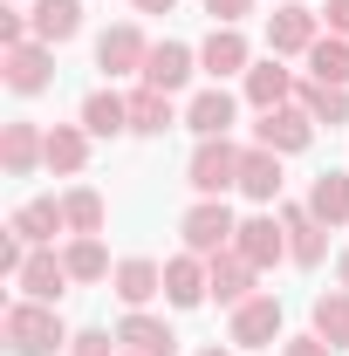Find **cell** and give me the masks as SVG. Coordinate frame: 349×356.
<instances>
[{
	"label": "cell",
	"mask_w": 349,
	"mask_h": 356,
	"mask_svg": "<svg viewBox=\"0 0 349 356\" xmlns=\"http://www.w3.org/2000/svg\"><path fill=\"white\" fill-rule=\"evenodd\" d=\"M7 350L14 356H55L69 336H62V315L48 309V302H21V309H7Z\"/></svg>",
	"instance_id": "6da1fadb"
},
{
	"label": "cell",
	"mask_w": 349,
	"mask_h": 356,
	"mask_svg": "<svg viewBox=\"0 0 349 356\" xmlns=\"http://www.w3.org/2000/svg\"><path fill=\"white\" fill-rule=\"evenodd\" d=\"M240 158H247V151H233L226 137H206V144L192 151V172H185V185H192V192H206V199H219L226 185H240Z\"/></svg>",
	"instance_id": "7a4b0ae2"
},
{
	"label": "cell",
	"mask_w": 349,
	"mask_h": 356,
	"mask_svg": "<svg viewBox=\"0 0 349 356\" xmlns=\"http://www.w3.org/2000/svg\"><path fill=\"white\" fill-rule=\"evenodd\" d=\"M178 233H185V247H192V254H206V261H213V254H226V247H233L240 220H233L219 199H199V206L185 213V226H178Z\"/></svg>",
	"instance_id": "3957f363"
},
{
	"label": "cell",
	"mask_w": 349,
	"mask_h": 356,
	"mask_svg": "<svg viewBox=\"0 0 349 356\" xmlns=\"http://www.w3.org/2000/svg\"><path fill=\"white\" fill-rule=\"evenodd\" d=\"M274 336H281V302L274 295H254V302L233 309V343L240 350H274Z\"/></svg>",
	"instance_id": "277c9868"
},
{
	"label": "cell",
	"mask_w": 349,
	"mask_h": 356,
	"mask_svg": "<svg viewBox=\"0 0 349 356\" xmlns=\"http://www.w3.org/2000/svg\"><path fill=\"white\" fill-rule=\"evenodd\" d=\"M308 137H315V117H308L302 103L288 110H261V151H308Z\"/></svg>",
	"instance_id": "5b68a950"
},
{
	"label": "cell",
	"mask_w": 349,
	"mask_h": 356,
	"mask_svg": "<svg viewBox=\"0 0 349 356\" xmlns=\"http://www.w3.org/2000/svg\"><path fill=\"white\" fill-rule=\"evenodd\" d=\"M206 274H213V295H219V302H233V309H240V302H254V274H261V267L247 261L240 247L213 254V261H206Z\"/></svg>",
	"instance_id": "8992f818"
},
{
	"label": "cell",
	"mask_w": 349,
	"mask_h": 356,
	"mask_svg": "<svg viewBox=\"0 0 349 356\" xmlns=\"http://www.w3.org/2000/svg\"><path fill=\"white\" fill-rule=\"evenodd\" d=\"M48 69H55V55H48L42 42H21V48L0 55V76H7V89H21V96L48 89Z\"/></svg>",
	"instance_id": "52a82bcc"
},
{
	"label": "cell",
	"mask_w": 349,
	"mask_h": 356,
	"mask_svg": "<svg viewBox=\"0 0 349 356\" xmlns=\"http://www.w3.org/2000/svg\"><path fill=\"white\" fill-rule=\"evenodd\" d=\"M14 281L28 288V302H48V309H55V302H62V288H69L76 274H69V261H62V254H28V267H21Z\"/></svg>",
	"instance_id": "ba28073f"
},
{
	"label": "cell",
	"mask_w": 349,
	"mask_h": 356,
	"mask_svg": "<svg viewBox=\"0 0 349 356\" xmlns=\"http://www.w3.org/2000/svg\"><path fill=\"white\" fill-rule=\"evenodd\" d=\"M0 165L14 178H28L35 165H48V137L35 131V124H7V131H0Z\"/></svg>",
	"instance_id": "9c48e42d"
},
{
	"label": "cell",
	"mask_w": 349,
	"mask_h": 356,
	"mask_svg": "<svg viewBox=\"0 0 349 356\" xmlns=\"http://www.w3.org/2000/svg\"><path fill=\"white\" fill-rule=\"evenodd\" d=\"M281 226H288V254L302 267H315L322 254H329V233H322V220L308 213V206H281Z\"/></svg>",
	"instance_id": "30bf717a"
},
{
	"label": "cell",
	"mask_w": 349,
	"mask_h": 356,
	"mask_svg": "<svg viewBox=\"0 0 349 356\" xmlns=\"http://www.w3.org/2000/svg\"><path fill=\"white\" fill-rule=\"evenodd\" d=\"M165 295H172L178 309H199V302L213 295V274L199 267V254H178V261H165Z\"/></svg>",
	"instance_id": "8fae6325"
},
{
	"label": "cell",
	"mask_w": 349,
	"mask_h": 356,
	"mask_svg": "<svg viewBox=\"0 0 349 356\" xmlns=\"http://www.w3.org/2000/svg\"><path fill=\"white\" fill-rule=\"evenodd\" d=\"M144 62H151V48H144L137 28H110V35L96 42V69H110V76H131V69H144Z\"/></svg>",
	"instance_id": "7c38bea8"
},
{
	"label": "cell",
	"mask_w": 349,
	"mask_h": 356,
	"mask_svg": "<svg viewBox=\"0 0 349 356\" xmlns=\"http://www.w3.org/2000/svg\"><path fill=\"white\" fill-rule=\"evenodd\" d=\"M144 83L165 89V96L185 89V83H192V48H185V42H158V48H151V62H144Z\"/></svg>",
	"instance_id": "4fadbf2b"
},
{
	"label": "cell",
	"mask_w": 349,
	"mask_h": 356,
	"mask_svg": "<svg viewBox=\"0 0 349 356\" xmlns=\"http://www.w3.org/2000/svg\"><path fill=\"white\" fill-rule=\"evenodd\" d=\"M322 35H315V14L308 7H281L274 21H267V48L274 55H295V48H315Z\"/></svg>",
	"instance_id": "5bb4252c"
},
{
	"label": "cell",
	"mask_w": 349,
	"mask_h": 356,
	"mask_svg": "<svg viewBox=\"0 0 349 356\" xmlns=\"http://www.w3.org/2000/svg\"><path fill=\"white\" fill-rule=\"evenodd\" d=\"M281 233H288V226H274V220L261 213V220H240L233 247H240V254H247L254 267H267V261H281V254H288V240H281Z\"/></svg>",
	"instance_id": "9a60e30c"
},
{
	"label": "cell",
	"mask_w": 349,
	"mask_h": 356,
	"mask_svg": "<svg viewBox=\"0 0 349 356\" xmlns=\"http://www.w3.org/2000/svg\"><path fill=\"white\" fill-rule=\"evenodd\" d=\"M117 343H131V356H178V336L165 322H151V315H131L117 329Z\"/></svg>",
	"instance_id": "2e32d148"
},
{
	"label": "cell",
	"mask_w": 349,
	"mask_h": 356,
	"mask_svg": "<svg viewBox=\"0 0 349 356\" xmlns=\"http://www.w3.org/2000/svg\"><path fill=\"white\" fill-rule=\"evenodd\" d=\"M28 21H35V35L55 48V42H69V35L83 28V7H76V0H35V14H28Z\"/></svg>",
	"instance_id": "e0dca14e"
},
{
	"label": "cell",
	"mask_w": 349,
	"mask_h": 356,
	"mask_svg": "<svg viewBox=\"0 0 349 356\" xmlns=\"http://www.w3.org/2000/svg\"><path fill=\"white\" fill-rule=\"evenodd\" d=\"M185 124H192L199 137H226V131H233V96H226V89H206V96H192Z\"/></svg>",
	"instance_id": "ac0fdd59"
},
{
	"label": "cell",
	"mask_w": 349,
	"mask_h": 356,
	"mask_svg": "<svg viewBox=\"0 0 349 356\" xmlns=\"http://www.w3.org/2000/svg\"><path fill=\"white\" fill-rule=\"evenodd\" d=\"M117 295H124L131 309H144L151 295H165V267L158 261H124L117 267Z\"/></svg>",
	"instance_id": "d6986e66"
},
{
	"label": "cell",
	"mask_w": 349,
	"mask_h": 356,
	"mask_svg": "<svg viewBox=\"0 0 349 356\" xmlns=\"http://www.w3.org/2000/svg\"><path fill=\"white\" fill-rule=\"evenodd\" d=\"M288 96H295V76H288V69H274V62L247 69V103H254V110H281Z\"/></svg>",
	"instance_id": "ffe728a7"
},
{
	"label": "cell",
	"mask_w": 349,
	"mask_h": 356,
	"mask_svg": "<svg viewBox=\"0 0 349 356\" xmlns=\"http://www.w3.org/2000/svg\"><path fill=\"white\" fill-rule=\"evenodd\" d=\"M240 192H247V199H281V165H274V151H247V158H240Z\"/></svg>",
	"instance_id": "44dd1931"
},
{
	"label": "cell",
	"mask_w": 349,
	"mask_h": 356,
	"mask_svg": "<svg viewBox=\"0 0 349 356\" xmlns=\"http://www.w3.org/2000/svg\"><path fill=\"white\" fill-rule=\"evenodd\" d=\"M62 226H69V213H62L55 199H28V206L14 213V233H21V240H35V247H42V240H55Z\"/></svg>",
	"instance_id": "7402d4cb"
},
{
	"label": "cell",
	"mask_w": 349,
	"mask_h": 356,
	"mask_svg": "<svg viewBox=\"0 0 349 356\" xmlns=\"http://www.w3.org/2000/svg\"><path fill=\"white\" fill-rule=\"evenodd\" d=\"M83 131H96V137L131 131V103H124V96H110V89H96V96L83 103Z\"/></svg>",
	"instance_id": "603a6c76"
},
{
	"label": "cell",
	"mask_w": 349,
	"mask_h": 356,
	"mask_svg": "<svg viewBox=\"0 0 349 356\" xmlns=\"http://www.w3.org/2000/svg\"><path fill=\"white\" fill-rule=\"evenodd\" d=\"M131 131L137 137H158V131H172V96H165V89H137L131 96Z\"/></svg>",
	"instance_id": "cb8c5ba5"
},
{
	"label": "cell",
	"mask_w": 349,
	"mask_h": 356,
	"mask_svg": "<svg viewBox=\"0 0 349 356\" xmlns=\"http://www.w3.org/2000/svg\"><path fill=\"white\" fill-rule=\"evenodd\" d=\"M308 213H315L322 226L349 220V178L343 172H322V178H315V192H308Z\"/></svg>",
	"instance_id": "d4e9b609"
},
{
	"label": "cell",
	"mask_w": 349,
	"mask_h": 356,
	"mask_svg": "<svg viewBox=\"0 0 349 356\" xmlns=\"http://www.w3.org/2000/svg\"><path fill=\"white\" fill-rule=\"evenodd\" d=\"M295 96H302V110L315 117V124H349V89H336V83H302Z\"/></svg>",
	"instance_id": "484cf974"
},
{
	"label": "cell",
	"mask_w": 349,
	"mask_h": 356,
	"mask_svg": "<svg viewBox=\"0 0 349 356\" xmlns=\"http://www.w3.org/2000/svg\"><path fill=\"white\" fill-rule=\"evenodd\" d=\"M308 83H349V42H315L308 48Z\"/></svg>",
	"instance_id": "4316f807"
},
{
	"label": "cell",
	"mask_w": 349,
	"mask_h": 356,
	"mask_svg": "<svg viewBox=\"0 0 349 356\" xmlns=\"http://www.w3.org/2000/svg\"><path fill=\"white\" fill-rule=\"evenodd\" d=\"M199 62H206L213 76H233V69H247V42H240L233 28H213V42L199 48Z\"/></svg>",
	"instance_id": "83f0119b"
},
{
	"label": "cell",
	"mask_w": 349,
	"mask_h": 356,
	"mask_svg": "<svg viewBox=\"0 0 349 356\" xmlns=\"http://www.w3.org/2000/svg\"><path fill=\"white\" fill-rule=\"evenodd\" d=\"M315 336H322V343H349V288L315 295Z\"/></svg>",
	"instance_id": "f1b7e54d"
},
{
	"label": "cell",
	"mask_w": 349,
	"mask_h": 356,
	"mask_svg": "<svg viewBox=\"0 0 349 356\" xmlns=\"http://www.w3.org/2000/svg\"><path fill=\"white\" fill-rule=\"evenodd\" d=\"M83 158H89L83 131H69V124L48 131V172H83Z\"/></svg>",
	"instance_id": "f546056e"
},
{
	"label": "cell",
	"mask_w": 349,
	"mask_h": 356,
	"mask_svg": "<svg viewBox=\"0 0 349 356\" xmlns=\"http://www.w3.org/2000/svg\"><path fill=\"white\" fill-rule=\"evenodd\" d=\"M62 261H69V274H76V281H103V274H110V261H103V240H96V233H76V247H69Z\"/></svg>",
	"instance_id": "4dcf8cb0"
},
{
	"label": "cell",
	"mask_w": 349,
	"mask_h": 356,
	"mask_svg": "<svg viewBox=\"0 0 349 356\" xmlns=\"http://www.w3.org/2000/svg\"><path fill=\"white\" fill-rule=\"evenodd\" d=\"M62 213H69V233H103V199L96 192H69Z\"/></svg>",
	"instance_id": "1f68e13d"
},
{
	"label": "cell",
	"mask_w": 349,
	"mask_h": 356,
	"mask_svg": "<svg viewBox=\"0 0 349 356\" xmlns=\"http://www.w3.org/2000/svg\"><path fill=\"white\" fill-rule=\"evenodd\" d=\"M69 356H117V350H110L103 329H83V336H69Z\"/></svg>",
	"instance_id": "d6a6232c"
},
{
	"label": "cell",
	"mask_w": 349,
	"mask_h": 356,
	"mask_svg": "<svg viewBox=\"0 0 349 356\" xmlns=\"http://www.w3.org/2000/svg\"><path fill=\"white\" fill-rule=\"evenodd\" d=\"M21 42H28V21L7 7V14H0V48H21Z\"/></svg>",
	"instance_id": "836d02e7"
},
{
	"label": "cell",
	"mask_w": 349,
	"mask_h": 356,
	"mask_svg": "<svg viewBox=\"0 0 349 356\" xmlns=\"http://www.w3.org/2000/svg\"><path fill=\"white\" fill-rule=\"evenodd\" d=\"M247 7H254V0H206V14H213L219 28H233V21H240Z\"/></svg>",
	"instance_id": "e575fe53"
},
{
	"label": "cell",
	"mask_w": 349,
	"mask_h": 356,
	"mask_svg": "<svg viewBox=\"0 0 349 356\" xmlns=\"http://www.w3.org/2000/svg\"><path fill=\"white\" fill-rule=\"evenodd\" d=\"M281 356H336V343H322V336H295Z\"/></svg>",
	"instance_id": "d590c367"
},
{
	"label": "cell",
	"mask_w": 349,
	"mask_h": 356,
	"mask_svg": "<svg viewBox=\"0 0 349 356\" xmlns=\"http://www.w3.org/2000/svg\"><path fill=\"white\" fill-rule=\"evenodd\" d=\"M329 28H336V35H349V0H329Z\"/></svg>",
	"instance_id": "8d00e7d4"
},
{
	"label": "cell",
	"mask_w": 349,
	"mask_h": 356,
	"mask_svg": "<svg viewBox=\"0 0 349 356\" xmlns=\"http://www.w3.org/2000/svg\"><path fill=\"white\" fill-rule=\"evenodd\" d=\"M178 0H137V14H172Z\"/></svg>",
	"instance_id": "74e56055"
},
{
	"label": "cell",
	"mask_w": 349,
	"mask_h": 356,
	"mask_svg": "<svg viewBox=\"0 0 349 356\" xmlns=\"http://www.w3.org/2000/svg\"><path fill=\"white\" fill-rule=\"evenodd\" d=\"M336 274H343V288H349V254H343V261H336Z\"/></svg>",
	"instance_id": "f35d334b"
},
{
	"label": "cell",
	"mask_w": 349,
	"mask_h": 356,
	"mask_svg": "<svg viewBox=\"0 0 349 356\" xmlns=\"http://www.w3.org/2000/svg\"><path fill=\"white\" fill-rule=\"evenodd\" d=\"M199 356H226V350H199Z\"/></svg>",
	"instance_id": "ab89813d"
},
{
	"label": "cell",
	"mask_w": 349,
	"mask_h": 356,
	"mask_svg": "<svg viewBox=\"0 0 349 356\" xmlns=\"http://www.w3.org/2000/svg\"><path fill=\"white\" fill-rule=\"evenodd\" d=\"M288 7H302V0H288Z\"/></svg>",
	"instance_id": "60d3db41"
}]
</instances>
